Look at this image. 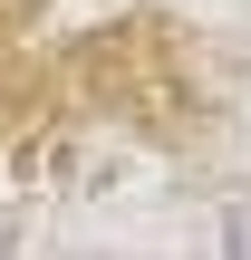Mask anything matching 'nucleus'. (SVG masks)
Returning <instances> with one entry per match:
<instances>
[]
</instances>
